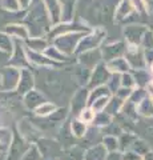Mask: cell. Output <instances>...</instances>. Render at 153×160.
I'll list each match as a JSON object with an SVG mask.
<instances>
[{
	"mask_svg": "<svg viewBox=\"0 0 153 160\" xmlns=\"http://www.w3.org/2000/svg\"><path fill=\"white\" fill-rule=\"evenodd\" d=\"M24 24L28 27L31 36H47L48 32L51 31L53 24L41 0H39L35 6L28 9L24 18Z\"/></svg>",
	"mask_w": 153,
	"mask_h": 160,
	"instance_id": "cell-1",
	"label": "cell"
},
{
	"mask_svg": "<svg viewBox=\"0 0 153 160\" xmlns=\"http://www.w3.org/2000/svg\"><path fill=\"white\" fill-rule=\"evenodd\" d=\"M104 39H105V31L100 27L87 32L83 36V39L80 40V43H79V47L76 49L75 55H80L83 52H87V51H91V49H96L98 47H101L103 43H104Z\"/></svg>",
	"mask_w": 153,
	"mask_h": 160,
	"instance_id": "cell-2",
	"label": "cell"
},
{
	"mask_svg": "<svg viewBox=\"0 0 153 160\" xmlns=\"http://www.w3.org/2000/svg\"><path fill=\"white\" fill-rule=\"evenodd\" d=\"M87 32H71V33H65L61 36H57L52 40V44L60 49L61 52H64L68 56L76 53V49L79 47V43L83 39V36Z\"/></svg>",
	"mask_w": 153,
	"mask_h": 160,
	"instance_id": "cell-3",
	"label": "cell"
},
{
	"mask_svg": "<svg viewBox=\"0 0 153 160\" xmlns=\"http://www.w3.org/2000/svg\"><path fill=\"white\" fill-rule=\"evenodd\" d=\"M92 31L91 27L85 26V24H80L77 22H72V20H61L60 23L53 24L51 27V31L48 32L47 36L51 39V42L57 36L65 33H71V32H89Z\"/></svg>",
	"mask_w": 153,
	"mask_h": 160,
	"instance_id": "cell-4",
	"label": "cell"
},
{
	"mask_svg": "<svg viewBox=\"0 0 153 160\" xmlns=\"http://www.w3.org/2000/svg\"><path fill=\"white\" fill-rule=\"evenodd\" d=\"M20 73L22 69L7 66L3 68V71L0 72V91L4 92H12L16 91L19 86V80H20Z\"/></svg>",
	"mask_w": 153,
	"mask_h": 160,
	"instance_id": "cell-5",
	"label": "cell"
},
{
	"mask_svg": "<svg viewBox=\"0 0 153 160\" xmlns=\"http://www.w3.org/2000/svg\"><path fill=\"white\" fill-rule=\"evenodd\" d=\"M7 66H12L16 68H29L31 63L28 60V55H27V47L26 43L22 42V40H15V47L12 53L9 55L8 63Z\"/></svg>",
	"mask_w": 153,
	"mask_h": 160,
	"instance_id": "cell-6",
	"label": "cell"
},
{
	"mask_svg": "<svg viewBox=\"0 0 153 160\" xmlns=\"http://www.w3.org/2000/svg\"><path fill=\"white\" fill-rule=\"evenodd\" d=\"M111 75H112V72L108 69L107 64L104 62L97 64L89 73V79H88V83H87L88 88L91 89V88H95L98 86H107Z\"/></svg>",
	"mask_w": 153,
	"mask_h": 160,
	"instance_id": "cell-7",
	"label": "cell"
},
{
	"mask_svg": "<svg viewBox=\"0 0 153 160\" xmlns=\"http://www.w3.org/2000/svg\"><path fill=\"white\" fill-rule=\"evenodd\" d=\"M125 59L129 63L132 69H141L148 66L144 51L140 48V46H128L125 52Z\"/></svg>",
	"mask_w": 153,
	"mask_h": 160,
	"instance_id": "cell-8",
	"label": "cell"
},
{
	"mask_svg": "<svg viewBox=\"0 0 153 160\" xmlns=\"http://www.w3.org/2000/svg\"><path fill=\"white\" fill-rule=\"evenodd\" d=\"M127 48H128V44L127 42H115V43H109V44H105L101 49V53H103V60L104 63H108L111 60L116 59V58H121V56H125V52H127Z\"/></svg>",
	"mask_w": 153,
	"mask_h": 160,
	"instance_id": "cell-9",
	"label": "cell"
},
{
	"mask_svg": "<svg viewBox=\"0 0 153 160\" xmlns=\"http://www.w3.org/2000/svg\"><path fill=\"white\" fill-rule=\"evenodd\" d=\"M148 29L144 26L139 24H131L124 28V36L128 46H141L142 38Z\"/></svg>",
	"mask_w": 153,
	"mask_h": 160,
	"instance_id": "cell-10",
	"label": "cell"
},
{
	"mask_svg": "<svg viewBox=\"0 0 153 160\" xmlns=\"http://www.w3.org/2000/svg\"><path fill=\"white\" fill-rule=\"evenodd\" d=\"M79 56V63L84 66L87 69L92 71L97 64L103 63V53H101V49L100 48H96V49H91V51H87V52H83Z\"/></svg>",
	"mask_w": 153,
	"mask_h": 160,
	"instance_id": "cell-11",
	"label": "cell"
},
{
	"mask_svg": "<svg viewBox=\"0 0 153 160\" xmlns=\"http://www.w3.org/2000/svg\"><path fill=\"white\" fill-rule=\"evenodd\" d=\"M33 88H35V78H33V73L29 71V68H23L16 92L19 95H22V96H24V95L28 93L29 91H32Z\"/></svg>",
	"mask_w": 153,
	"mask_h": 160,
	"instance_id": "cell-12",
	"label": "cell"
},
{
	"mask_svg": "<svg viewBox=\"0 0 153 160\" xmlns=\"http://www.w3.org/2000/svg\"><path fill=\"white\" fill-rule=\"evenodd\" d=\"M9 36L13 38L15 40H22V42H26L31 38V33H29V29L24 23H12V24H7L6 28H4Z\"/></svg>",
	"mask_w": 153,
	"mask_h": 160,
	"instance_id": "cell-13",
	"label": "cell"
},
{
	"mask_svg": "<svg viewBox=\"0 0 153 160\" xmlns=\"http://www.w3.org/2000/svg\"><path fill=\"white\" fill-rule=\"evenodd\" d=\"M49 13L52 24H57L63 20V4L60 0H41Z\"/></svg>",
	"mask_w": 153,
	"mask_h": 160,
	"instance_id": "cell-14",
	"label": "cell"
},
{
	"mask_svg": "<svg viewBox=\"0 0 153 160\" xmlns=\"http://www.w3.org/2000/svg\"><path fill=\"white\" fill-rule=\"evenodd\" d=\"M27 55H28V60L29 63L33 64L36 67H55L57 66L56 62H53L52 59H49L44 52H36V51H31L27 49Z\"/></svg>",
	"mask_w": 153,
	"mask_h": 160,
	"instance_id": "cell-15",
	"label": "cell"
},
{
	"mask_svg": "<svg viewBox=\"0 0 153 160\" xmlns=\"http://www.w3.org/2000/svg\"><path fill=\"white\" fill-rule=\"evenodd\" d=\"M45 102H47V99L44 98V95L41 92H39L35 88L23 96L24 106H26L28 109H32V111H35L39 106H41V104L45 103Z\"/></svg>",
	"mask_w": 153,
	"mask_h": 160,
	"instance_id": "cell-16",
	"label": "cell"
},
{
	"mask_svg": "<svg viewBox=\"0 0 153 160\" xmlns=\"http://www.w3.org/2000/svg\"><path fill=\"white\" fill-rule=\"evenodd\" d=\"M88 96H89V88L85 87V88H81L73 95V99H72V112L79 113L83 108L88 107Z\"/></svg>",
	"mask_w": 153,
	"mask_h": 160,
	"instance_id": "cell-17",
	"label": "cell"
},
{
	"mask_svg": "<svg viewBox=\"0 0 153 160\" xmlns=\"http://www.w3.org/2000/svg\"><path fill=\"white\" fill-rule=\"evenodd\" d=\"M107 156H108L107 148L104 147L103 143H98L87 149L83 160H107Z\"/></svg>",
	"mask_w": 153,
	"mask_h": 160,
	"instance_id": "cell-18",
	"label": "cell"
},
{
	"mask_svg": "<svg viewBox=\"0 0 153 160\" xmlns=\"http://www.w3.org/2000/svg\"><path fill=\"white\" fill-rule=\"evenodd\" d=\"M24 43H26L27 49L36 51V52H45V49L48 48L49 44H51L45 36H31Z\"/></svg>",
	"mask_w": 153,
	"mask_h": 160,
	"instance_id": "cell-19",
	"label": "cell"
},
{
	"mask_svg": "<svg viewBox=\"0 0 153 160\" xmlns=\"http://www.w3.org/2000/svg\"><path fill=\"white\" fill-rule=\"evenodd\" d=\"M108 69L112 72V73H125V72H129L132 71V68L129 66V63L127 62L125 56H121V58H116L111 60V62L105 63Z\"/></svg>",
	"mask_w": 153,
	"mask_h": 160,
	"instance_id": "cell-20",
	"label": "cell"
},
{
	"mask_svg": "<svg viewBox=\"0 0 153 160\" xmlns=\"http://www.w3.org/2000/svg\"><path fill=\"white\" fill-rule=\"evenodd\" d=\"M133 11H135V6L132 4L131 0H122L115 11V19L117 22H122L127 18H129Z\"/></svg>",
	"mask_w": 153,
	"mask_h": 160,
	"instance_id": "cell-21",
	"label": "cell"
},
{
	"mask_svg": "<svg viewBox=\"0 0 153 160\" xmlns=\"http://www.w3.org/2000/svg\"><path fill=\"white\" fill-rule=\"evenodd\" d=\"M69 129H71V133H72L73 138L81 139V138H84L87 135V132H88V129L89 128H88V124L81 122L80 119L75 118L69 124Z\"/></svg>",
	"mask_w": 153,
	"mask_h": 160,
	"instance_id": "cell-22",
	"label": "cell"
},
{
	"mask_svg": "<svg viewBox=\"0 0 153 160\" xmlns=\"http://www.w3.org/2000/svg\"><path fill=\"white\" fill-rule=\"evenodd\" d=\"M132 73L135 76V80H136V86L137 87H144V88H148L149 84L152 82V76L151 73L146 71L145 68H141V69H132Z\"/></svg>",
	"mask_w": 153,
	"mask_h": 160,
	"instance_id": "cell-23",
	"label": "cell"
},
{
	"mask_svg": "<svg viewBox=\"0 0 153 160\" xmlns=\"http://www.w3.org/2000/svg\"><path fill=\"white\" fill-rule=\"evenodd\" d=\"M120 115H122L127 120H131V122H136L137 118L140 116L139 111H137V104H135L133 102H131L129 99L125 100L124 106L121 108Z\"/></svg>",
	"mask_w": 153,
	"mask_h": 160,
	"instance_id": "cell-24",
	"label": "cell"
},
{
	"mask_svg": "<svg viewBox=\"0 0 153 160\" xmlns=\"http://www.w3.org/2000/svg\"><path fill=\"white\" fill-rule=\"evenodd\" d=\"M124 103H125V100L120 99L118 96H116V95H112L104 111H107L109 115H112L113 118H116V115H120L121 108H122V106H124Z\"/></svg>",
	"mask_w": 153,
	"mask_h": 160,
	"instance_id": "cell-25",
	"label": "cell"
},
{
	"mask_svg": "<svg viewBox=\"0 0 153 160\" xmlns=\"http://www.w3.org/2000/svg\"><path fill=\"white\" fill-rule=\"evenodd\" d=\"M15 47V39L11 38L6 31H0V52L11 55Z\"/></svg>",
	"mask_w": 153,
	"mask_h": 160,
	"instance_id": "cell-26",
	"label": "cell"
},
{
	"mask_svg": "<svg viewBox=\"0 0 153 160\" xmlns=\"http://www.w3.org/2000/svg\"><path fill=\"white\" fill-rule=\"evenodd\" d=\"M47 55V56L49 58V59H52L53 62H56L57 64H60V63H64V62H67L68 59H69V56L68 55H65L64 52H61L60 49H59L55 44H49L48 46V48L45 49V52H44Z\"/></svg>",
	"mask_w": 153,
	"mask_h": 160,
	"instance_id": "cell-27",
	"label": "cell"
},
{
	"mask_svg": "<svg viewBox=\"0 0 153 160\" xmlns=\"http://www.w3.org/2000/svg\"><path fill=\"white\" fill-rule=\"evenodd\" d=\"M111 95H112V92L109 91L108 86H98L95 88H91L89 96H88V106H91V104L97 99H100L103 96H111Z\"/></svg>",
	"mask_w": 153,
	"mask_h": 160,
	"instance_id": "cell-28",
	"label": "cell"
},
{
	"mask_svg": "<svg viewBox=\"0 0 153 160\" xmlns=\"http://www.w3.org/2000/svg\"><path fill=\"white\" fill-rule=\"evenodd\" d=\"M137 111H139V115L142 118H153V100L149 96V93L137 106Z\"/></svg>",
	"mask_w": 153,
	"mask_h": 160,
	"instance_id": "cell-29",
	"label": "cell"
},
{
	"mask_svg": "<svg viewBox=\"0 0 153 160\" xmlns=\"http://www.w3.org/2000/svg\"><path fill=\"white\" fill-rule=\"evenodd\" d=\"M137 139V136L132 132H127L124 131L120 136H118V143H120V151L121 152H125L128 149H131L132 144L135 143V140Z\"/></svg>",
	"mask_w": 153,
	"mask_h": 160,
	"instance_id": "cell-30",
	"label": "cell"
},
{
	"mask_svg": "<svg viewBox=\"0 0 153 160\" xmlns=\"http://www.w3.org/2000/svg\"><path fill=\"white\" fill-rule=\"evenodd\" d=\"M113 122V116L109 115L107 111H101V112H97L96 116H95V120H93V126L96 128H104L107 126H109V124Z\"/></svg>",
	"mask_w": 153,
	"mask_h": 160,
	"instance_id": "cell-31",
	"label": "cell"
},
{
	"mask_svg": "<svg viewBox=\"0 0 153 160\" xmlns=\"http://www.w3.org/2000/svg\"><path fill=\"white\" fill-rule=\"evenodd\" d=\"M101 143L104 144L108 152L113 151H120V143H118V136H113V135H104L101 139Z\"/></svg>",
	"mask_w": 153,
	"mask_h": 160,
	"instance_id": "cell-32",
	"label": "cell"
},
{
	"mask_svg": "<svg viewBox=\"0 0 153 160\" xmlns=\"http://www.w3.org/2000/svg\"><path fill=\"white\" fill-rule=\"evenodd\" d=\"M56 106L53 103H49V102H45V103H43L41 106H39L35 111V115L39 118H49L51 115L56 111Z\"/></svg>",
	"mask_w": 153,
	"mask_h": 160,
	"instance_id": "cell-33",
	"label": "cell"
},
{
	"mask_svg": "<svg viewBox=\"0 0 153 160\" xmlns=\"http://www.w3.org/2000/svg\"><path fill=\"white\" fill-rule=\"evenodd\" d=\"M131 149H133L135 152H137L139 155H141V156H144V155H146L148 152H151V146L148 144V142H145V140H142L140 138H137L135 140V143L132 144Z\"/></svg>",
	"mask_w": 153,
	"mask_h": 160,
	"instance_id": "cell-34",
	"label": "cell"
},
{
	"mask_svg": "<svg viewBox=\"0 0 153 160\" xmlns=\"http://www.w3.org/2000/svg\"><path fill=\"white\" fill-rule=\"evenodd\" d=\"M95 116H96V112L93 111L91 107L83 108L81 111L77 113V119H80L81 122H84L85 124H88V126L93 123V120H95Z\"/></svg>",
	"mask_w": 153,
	"mask_h": 160,
	"instance_id": "cell-35",
	"label": "cell"
},
{
	"mask_svg": "<svg viewBox=\"0 0 153 160\" xmlns=\"http://www.w3.org/2000/svg\"><path fill=\"white\" fill-rule=\"evenodd\" d=\"M146 96H148V88H144V87H136V88L132 91V95H131L129 100L139 106V104H140Z\"/></svg>",
	"mask_w": 153,
	"mask_h": 160,
	"instance_id": "cell-36",
	"label": "cell"
},
{
	"mask_svg": "<svg viewBox=\"0 0 153 160\" xmlns=\"http://www.w3.org/2000/svg\"><path fill=\"white\" fill-rule=\"evenodd\" d=\"M63 4V20H71L73 7L77 0H60Z\"/></svg>",
	"mask_w": 153,
	"mask_h": 160,
	"instance_id": "cell-37",
	"label": "cell"
},
{
	"mask_svg": "<svg viewBox=\"0 0 153 160\" xmlns=\"http://www.w3.org/2000/svg\"><path fill=\"white\" fill-rule=\"evenodd\" d=\"M107 86L109 88V91L112 92V95H115L117 92V89L121 87V73H112Z\"/></svg>",
	"mask_w": 153,
	"mask_h": 160,
	"instance_id": "cell-38",
	"label": "cell"
},
{
	"mask_svg": "<svg viewBox=\"0 0 153 160\" xmlns=\"http://www.w3.org/2000/svg\"><path fill=\"white\" fill-rule=\"evenodd\" d=\"M111 96H112V95H111ZM111 96H103V98H100V99L95 100V102H93L91 106H88V107H91L96 113H97V112L104 111L105 107H107V104H108V102H109Z\"/></svg>",
	"mask_w": 153,
	"mask_h": 160,
	"instance_id": "cell-39",
	"label": "cell"
},
{
	"mask_svg": "<svg viewBox=\"0 0 153 160\" xmlns=\"http://www.w3.org/2000/svg\"><path fill=\"white\" fill-rule=\"evenodd\" d=\"M121 87H127V88H136L137 87L132 71L121 73Z\"/></svg>",
	"mask_w": 153,
	"mask_h": 160,
	"instance_id": "cell-40",
	"label": "cell"
},
{
	"mask_svg": "<svg viewBox=\"0 0 153 160\" xmlns=\"http://www.w3.org/2000/svg\"><path fill=\"white\" fill-rule=\"evenodd\" d=\"M2 6H3L4 9H7V11H9V12L22 11L19 0H2Z\"/></svg>",
	"mask_w": 153,
	"mask_h": 160,
	"instance_id": "cell-41",
	"label": "cell"
},
{
	"mask_svg": "<svg viewBox=\"0 0 153 160\" xmlns=\"http://www.w3.org/2000/svg\"><path fill=\"white\" fill-rule=\"evenodd\" d=\"M22 160H41V152L37 151L36 147L29 148L27 152H24V156Z\"/></svg>",
	"mask_w": 153,
	"mask_h": 160,
	"instance_id": "cell-42",
	"label": "cell"
},
{
	"mask_svg": "<svg viewBox=\"0 0 153 160\" xmlns=\"http://www.w3.org/2000/svg\"><path fill=\"white\" fill-rule=\"evenodd\" d=\"M140 47H142L144 49H152L153 48V32L152 31H146L145 32Z\"/></svg>",
	"mask_w": 153,
	"mask_h": 160,
	"instance_id": "cell-43",
	"label": "cell"
},
{
	"mask_svg": "<svg viewBox=\"0 0 153 160\" xmlns=\"http://www.w3.org/2000/svg\"><path fill=\"white\" fill-rule=\"evenodd\" d=\"M135 88H127V87H120L117 89V92L115 93L116 96H118L120 99H122V100H128L131 98V95H132V91Z\"/></svg>",
	"mask_w": 153,
	"mask_h": 160,
	"instance_id": "cell-44",
	"label": "cell"
},
{
	"mask_svg": "<svg viewBox=\"0 0 153 160\" xmlns=\"http://www.w3.org/2000/svg\"><path fill=\"white\" fill-rule=\"evenodd\" d=\"M122 159L124 160H142V156L135 152L133 149H128V151L122 152Z\"/></svg>",
	"mask_w": 153,
	"mask_h": 160,
	"instance_id": "cell-45",
	"label": "cell"
},
{
	"mask_svg": "<svg viewBox=\"0 0 153 160\" xmlns=\"http://www.w3.org/2000/svg\"><path fill=\"white\" fill-rule=\"evenodd\" d=\"M0 140L4 143L9 144L11 143V132L8 131L6 128H0Z\"/></svg>",
	"mask_w": 153,
	"mask_h": 160,
	"instance_id": "cell-46",
	"label": "cell"
},
{
	"mask_svg": "<svg viewBox=\"0 0 153 160\" xmlns=\"http://www.w3.org/2000/svg\"><path fill=\"white\" fill-rule=\"evenodd\" d=\"M107 160H124V159H122V152H121V151H113V152H108Z\"/></svg>",
	"mask_w": 153,
	"mask_h": 160,
	"instance_id": "cell-47",
	"label": "cell"
},
{
	"mask_svg": "<svg viewBox=\"0 0 153 160\" xmlns=\"http://www.w3.org/2000/svg\"><path fill=\"white\" fill-rule=\"evenodd\" d=\"M19 4H20V9L24 11V9H29L33 4V0H19Z\"/></svg>",
	"mask_w": 153,
	"mask_h": 160,
	"instance_id": "cell-48",
	"label": "cell"
},
{
	"mask_svg": "<svg viewBox=\"0 0 153 160\" xmlns=\"http://www.w3.org/2000/svg\"><path fill=\"white\" fill-rule=\"evenodd\" d=\"M144 55H145L146 64L153 63V48L152 49H144Z\"/></svg>",
	"mask_w": 153,
	"mask_h": 160,
	"instance_id": "cell-49",
	"label": "cell"
},
{
	"mask_svg": "<svg viewBox=\"0 0 153 160\" xmlns=\"http://www.w3.org/2000/svg\"><path fill=\"white\" fill-rule=\"evenodd\" d=\"M7 147H8V144H7V143H4V142H2V140H0V153L6 151V149H7Z\"/></svg>",
	"mask_w": 153,
	"mask_h": 160,
	"instance_id": "cell-50",
	"label": "cell"
},
{
	"mask_svg": "<svg viewBox=\"0 0 153 160\" xmlns=\"http://www.w3.org/2000/svg\"><path fill=\"white\" fill-rule=\"evenodd\" d=\"M142 160H153V151H151V152H148L146 155H144V156H142Z\"/></svg>",
	"mask_w": 153,
	"mask_h": 160,
	"instance_id": "cell-51",
	"label": "cell"
},
{
	"mask_svg": "<svg viewBox=\"0 0 153 160\" xmlns=\"http://www.w3.org/2000/svg\"><path fill=\"white\" fill-rule=\"evenodd\" d=\"M148 93H149V96H151L152 100H153V86H149V87H148Z\"/></svg>",
	"mask_w": 153,
	"mask_h": 160,
	"instance_id": "cell-52",
	"label": "cell"
},
{
	"mask_svg": "<svg viewBox=\"0 0 153 160\" xmlns=\"http://www.w3.org/2000/svg\"><path fill=\"white\" fill-rule=\"evenodd\" d=\"M149 68H151V72L153 73V63H151V64H149Z\"/></svg>",
	"mask_w": 153,
	"mask_h": 160,
	"instance_id": "cell-53",
	"label": "cell"
},
{
	"mask_svg": "<svg viewBox=\"0 0 153 160\" xmlns=\"http://www.w3.org/2000/svg\"><path fill=\"white\" fill-rule=\"evenodd\" d=\"M149 86H153V79H152V82H151V84H149Z\"/></svg>",
	"mask_w": 153,
	"mask_h": 160,
	"instance_id": "cell-54",
	"label": "cell"
},
{
	"mask_svg": "<svg viewBox=\"0 0 153 160\" xmlns=\"http://www.w3.org/2000/svg\"><path fill=\"white\" fill-rule=\"evenodd\" d=\"M0 2H2V0H0Z\"/></svg>",
	"mask_w": 153,
	"mask_h": 160,
	"instance_id": "cell-55",
	"label": "cell"
}]
</instances>
